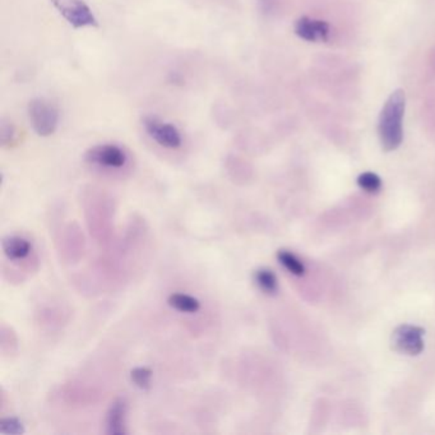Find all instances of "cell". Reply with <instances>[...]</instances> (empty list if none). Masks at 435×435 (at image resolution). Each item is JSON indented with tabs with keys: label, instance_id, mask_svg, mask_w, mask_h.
I'll return each instance as SVG.
<instances>
[{
	"label": "cell",
	"instance_id": "cell-1",
	"mask_svg": "<svg viewBox=\"0 0 435 435\" xmlns=\"http://www.w3.org/2000/svg\"><path fill=\"white\" fill-rule=\"evenodd\" d=\"M406 99L402 90L390 93L386 101L378 124V133L381 147L386 151L397 150L403 139V115H405Z\"/></svg>",
	"mask_w": 435,
	"mask_h": 435
},
{
	"label": "cell",
	"instance_id": "cell-2",
	"mask_svg": "<svg viewBox=\"0 0 435 435\" xmlns=\"http://www.w3.org/2000/svg\"><path fill=\"white\" fill-rule=\"evenodd\" d=\"M28 118L36 134L49 137L54 134L59 124V110L46 99H34L28 105Z\"/></svg>",
	"mask_w": 435,
	"mask_h": 435
},
{
	"label": "cell",
	"instance_id": "cell-3",
	"mask_svg": "<svg viewBox=\"0 0 435 435\" xmlns=\"http://www.w3.org/2000/svg\"><path fill=\"white\" fill-rule=\"evenodd\" d=\"M64 19L74 28L97 26V19L83 0H50Z\"/></svg>",
	"mask_w": 435,
	"mask_h": 435
},
{
	"label": "cell",
	"instance_id": "cell-4",
	"mask_svg": "<svg viewBox=\"0 0 435 435\" xmlns=\"http://www.w3.org/2000/svg\"><path fill=\"white\" fill-rule=\"evenodd\" d=\"M86 163L108 169H121L127 163V154L117 145H99L90 148L84 154Z\"/></svg>",
	"mask_w": 435,
	"mask_h": 435
},
{
	"label": "cell",
	"instance_id": "cell-5",
	"mask_svg": "<svg viewBox=\"0 0 435 435\" xmlns=\"http://www.w3.org/2000/svg\"><path fill=\"white\" fill-rule=\"evenodd\" d=\"M145 132L150 137L165 148H179L182 145V134L178 128L169 123H163L154 117H147L143 120Z\"/></svg>",
	"mask_w": 435,
	"mask_h": 435
},
{
	"label": "cell",
	"instance_id": "cell-6",
	"mask_svg": "<svg viewBox=\"0 0 435 435\" xmlns=\"http://www.w3.org/2000/svg\"><path fill=\"white\" fill-rule=\"evenodd\" d=\"M393 344L403 354H421L424 350V331L420 327L403 325L395 331Z\"/></svg>",
	"mask_w": 435,
	"mask_h": 435
},
{
	"label": "cell",
	"instance_id": "cell-7",
	"mask_svg": "<svg viewBox=\"0 0 435 435\" xmlns=\"http://www.w3.org/2000/svg\"><path fill=\"white\" fill-rule=\"evenodd\" d=\"M295 34L309 43L327 41L329 36V25L325 21L301 17L295 23Z\"/></svg>",
	"mask_w": 435,
	"mask_h": 435
},
{
	"label": "cell",
	"instance_id": "cell-8",
	"mask_svg": "<svg viewBox=\"0 0 435 435\" xmlns=\"http://www.w3.org/2000/svg\"><path fill=\"white\" fill-rule=\"evenodd\" d=\"M128 403L124 399H115L106 415V433L109 435L127 434Z\"/></svg>",
	"mask_w": 435,
	"mask_h": 435
},
{
	"label": "cell",
	"instance_id": "cell-9",
	"mask_svg": "<svg viewBox=\"0 0 435 435\" xmlns=\"http://www.w3.org/2000/svg\"><path fill=\"white\" fill-rule=\"evenodd\" d=\"M1 249L4 255L13 262L22 261L32 252L31 242L19 235L7 236L1 242Z\"/></svg>",
	"mask_w": 435,
	"mask_h": 435
},
{
	"label": "cell",
	"instance_id": "cell-10",
	"mask_svg": "<svg viewBox=\"0 0 435 435\" xmlns=\"http://www.w3.org/2000/svg\"><path fill=\"white\" fill-rule=\"evenodd\" d=\"M167 304L174 310L180 311V313H187V314H194L200 309V300L191 296V295H188V294H183V292L172 294L167 298Z\"/></svg>",
	"mask_w": 435,
	"mask_h": 435
},
{
	"label": "cell",
	"instance_id": "cell-11",
	"mask_svg": "<svg viewBox=\"0 0 435 435\" xmlns=\"http://www.w3.org/2000/svg\"><path fill=\"white\" fill-rule=\"evenodd\" d=\"M254 282L266 295H276L279 292V281L276 274L268 268H259L254 272Z\"/></svg>",
	"mask_w": 435,
	"mask_h": 435
},
{
	"label": "cell",
	"instance_id": "cell-12",
	"mask_svg": "<svg viewBox=\"0 0 435 435\" xmlns=\"http://www.w3.org/2000/svg\"><path fill=\"white\" fill-rule=\"evenodd\" d=\"M277 259L291 274L303 276L305 273V267L303 262L295 254L291 253L289 250H280L277 253Z\"/></svg>",
	"mask_w": 435,
	"mask_h": 435
},
{
	"label": "cell",
	"instance_id": "cell-13",
	"mask_svg": "<svg viewBox=\"0 0 435 435\" xmlns=\"http://www.w3.org/2000/svg\"><path fill=\"white\" fill-rule=\"evenodd\" d=\"M152 375L154 373L150 368L137 366L130 372V379L139 390H148L152 386Z\"/></svg>",
	"mask_w": 435,
	"mask_h": 435
},
{
	"label": "cell",
	"instance_id": "cell-14",
	"mask_svg": "<svg viewBox=\"0 0 435 435\" xmlns=\"http://www.w3.org/2000/svg\"><path fill=\"white\" fill-rule=\"evenodd\" d=\"M0 433L4 435H22L26 433V429L19 417L7 416L0 420Z\"/></svg>",
	"mask_w": 435,
	"mask_h": 435
},
{
	"label": "cell",
	"instance_id": "cell-15",
	"mask_svg": "<svg viewBox=\"0 0 435 435\" xmlns=\"http://www.w3.org/2000/svg\"><path fill=\"white\" fill-rule=\"evenodd\" d=\"M357 184L360 188H363L364 191L377 193L381 189V178L374 172H364L357 178Z\"/></svg>",
	"mask_w": 435,
	"mask_h": 435
},
{
	"label": "cell",
	"instance_id": "cell-16",
	"mask_svg": "<svg viewBox=\"0 0 435 435\" xmlns=\"http://www.w3.org/2000/svg\"><path fill=\"white\" fill-rule=\"evenodd\" d=\"M17 139V130L16 127L7 120H1V127H0V141L3 147H10L14 145Z\"/></svg>",
	"mask_w": 435,
	"mask_h": 435
}]
</instances>
